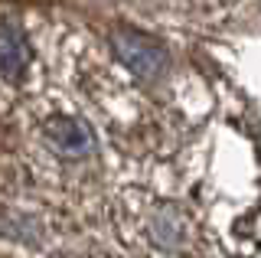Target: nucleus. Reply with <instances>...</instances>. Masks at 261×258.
I'll list each match as a JSON object with an SVG mask.
<instances>
[{
	"instance_id": "3",
	"label": "nucleus",
	"mask_w": 261,
	"mask_h": 258,
	"mask_svg": "<svg viewBox=\"0 0 261 258\" xmlns=\"http://www.w3.org/2000/svg\"><path fill=\"white\" fill-rule=\"evenodd\" d=\"M27 59H30V46L23 33L13 27H4L0 30V75H10V79L23 75Z\"/></svg>"
},
{
	"instance_id": "2",
	"label": "nucleus",
	"mask_w": 261,
	"mask_h": 258,
	"mask_svg": "<svg viewBox=\"0 0 261 258\" xmlns=\"http://www.w3.org/2000/svg\"><path fill=\"white\" fill-rule=\"evenodd\" d=\"M46 134H49V144H53V147L59 150L62 157H82V154H88V150L95 147L88 127L79 124V121H72V118H56V121H49Z\"/></svg>"
},
{
	"instance_id": "1",
	"label": "nucleus",
	"mask_w": 261,
	"mask_h": 258,
	"mask_svg": "<svg viewBox=\"0 0 261 258\" xmlns=\"http://www.w3.org/2000/svg\"><path fill=\"white\" fill-rule=\"evenodd\" d=\"M114 49L124 66L141 79H153L163 66V49L144 33H114Z\"/></svg>"
}]
</instances>
